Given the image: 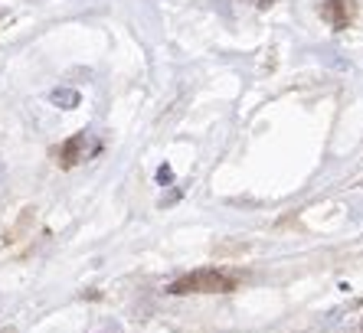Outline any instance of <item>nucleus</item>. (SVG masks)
<instances>
[{
    "label": "nucleus",
    "mask_w": 363,
    "mask_h": 333,
    "mask_svg": "<svg viewBox=\"0 0 363 333\" xmlns=\"http://www.w3.org/2000/svg\"><path fill=\"white\" fill-rule=\"evenodd\" d=\"M82 150H85V131L82 134H72V137H69L66 144H62L60 147V164L66 166H76L79 160H82Z\"/></svg>",
    "instance_id": "nucleus-3"
},
{
    "label": "nucleus",
    "mask_w": 363,
    "mask_h": 333,
    "mask_svg": "<svg viewBox=\"0 0 363 333\" xmlns=\"http://www.w3.org/2000/svg\"><path fill=\"white\" fill-rule=\"evenodd\" d=\"M157 180H161V184H170V180H174V174H170V166H161V170H157Z\"/></svg>",
    "instance_id": "nucleus-5"
},
{
    "label": "nucleus",
    "mask_w": 363,
    "mask_h": 333,
    "mask_svg": "<svg viewBox=\"0 0 363 333\" xmlns=\"http://www.w3.org/2000/svg\"><path fill=\"white\" fill-rule=\"evenodd\" d=\"M50 101L56 105V108L72 111V108H79V101H82V95H79L76 89H52V92H50Z\"/></svg>",
    "instance_id": "nucleus-4"
},
{
    "label": "nucleus",
    "mask_w": 363,
    "mask_h": 333,
    "mask_svg": "<svg viewBox=\"0 0 363 333\" xmlns=\"http://www.w3.org/2000/svg\"><path fill=\"white\" fill-rule=\"evenodd\" d=\"M236 291V278L220 271V268H196L190 275L167 284V294L184 298V294H229Z\"/></svg>",
    "instance_id": "nucleus-1"
},
{
    "label": "nucleus",
    "mask_w": 363,
    "mask_h": 333,
    "mask_svg": "<svg viewBox=\"0 0 363 333\" xmlns=\"http://www.w3.org/2000/svg\"><path fill=\"white\" fill-rule=\"evenodd\" d=\"M321 20L330 30H347L357 20V0H324L321 4Z\"/></svg>",
    "instance_id": "nucleus-2"
},
{
    "label": "nucleus",
    "mask_w": 363,
    "mask_h": 333,
    "mask_svg": "<svg viewBox=\"0 0 363 333\" xmlns=\"http://www.w3.org/2000/svg\"><path fill=\"white\" fill-rule=\"evenodd\" d=\"M255 7H272V4H275V0H252Z\"/></svg>",
    "instance_id": "nucleus-6"
}]
</instances>
